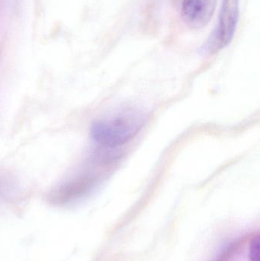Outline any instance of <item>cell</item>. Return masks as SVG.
Wrapping results in <instances>:
<instances>
[{
  "mask_svg": "<svg viewBox=\"0 0 260 261\" xmlns=\"http://www.w3.org/2000/svg\"><path fill=\"white\" fill-rule=\"evenodd\" d=\"M146 119L145 113L140 110H123L108 119L93 123L90 134L99 145L113 148L131 141L143 128Z\"/></svg>",
  "mask_w": 260,
  "mask_h": 261,
  "instance_id": "cell-1",
  "label": "cell"
},
{
  "mask_svg": "<svg viewBox=\"0 0 260 261\" xmlns=\"http://www.w3.org/2000/svg\"><path fill=\"white\" fill-rule=\"evenodd\" d=\"M239 16V1L224 0L218 24L203 47L206 55H213L230 44L233 39Z\"/></svg>",
  "mask_w": 260,
  "mask_h": 261,
  "instance_id": "cell-2",
  "label": "cell"
},
{
  "mask_svg": "<svg viewBox=\"0 0 260 261\" xmlns=\"http://www.w3.org/2000/svg\"><path fill=\"white\" fill-rule=\"evenodd\" d=\"M216 0H183L182 16L191 29H200L210 21Z\"/></svg>",
  "mask_w": 260,
  "mask_h": 261,
  "instance_id": "cell-3",
  "label": "cell"
},
{
  "mask_svg": "<svg viewBox=\"0 0 260 261\" xmlns=\"http://www.w3.org/2000/svg\"><path fill=\"white\" fill-rule=\"evenodd\" d=\"M93 184L94 179L86 176L72 179L52 192L50 195V202L56 205L71 203L88 193Z\"/></svg>",
  "mask_w": 260,
  "mask_h": 261,
  "instance_id": "cell-4",
  "label": "cell"
},
{
  "mask_svg": "<svg viewBox=\"0 0 260 261\" xmlns=\"http://www.w3.org/2000/svg\"><path fill=\"white\" fill-rule=\"evenodd\" d=\"M260 237L259 236L253 238L250 242V261H260Z\"/></svg>",
  "mask_w": 260,
  "mask_h": 261,
  "instance_id": "cell-5",
  "label": "cell"
},
{
  "mask_svg": "<svg viewBox=\"0 0 260 261\" xmlns=\"http://www.w3.org/2000/svg\"><path fill=\"white\" fill-rule=\"evenodd\" d=\"M10 187V184L7 182V181L0 177V200L3 199L7 195L8 193H9Z\"/></svg>",
  "mask_w": 260,
  "mask_h": 261,
  "instance_id": "cell-6",
  "label": "cell"
}]
</instances>
